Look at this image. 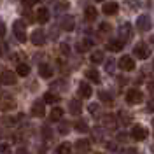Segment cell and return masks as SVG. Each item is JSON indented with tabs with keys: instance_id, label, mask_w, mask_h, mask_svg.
Wrapping results in <instances>:
<instances>
[{
	"instance_id": "cell-18",
	"label": "cell",
	"mask_w": 154,
	"mask_h": 154,
	"mask_svg": "<svg viewBox=\"0 0 154 154\" xmlns=\"http://www.w3.org/2000/svg\"><path fill=\"white\" fill-rule=\"evenodd\" d=\"M68 109H70V112H72L74 116H79L81 114V110H82V105H81L79 100H72L70 105H68Z\"/></svg>"
},
{
	"instance_id": "cell-42",
	"label": "cell",
	"mask_w": 154,
	"mask_h": 154,
	"mask_svg": "<svg viewBox=\"0 0 154 154\" xmlns=\"http://www.w3.org/2000/svg\"><path fill=\"white\" fill-rule=\"evenodd\" d=\"M95 154H100V152H95Z\"/></svg>"
},
{
	"instance_id": "cell-1",
	"label": "cell",
	"mask_w": 154,
	"mask_h": 154,
	"mask_svg": "<svg viewBox=\"0 0 154 154\" xmlns=\"http://www.w3.org/2000/svg\"><path fill=\"white\" fill-rule=\"evenodd\" d=\"M14 107H16V102L9 93H0V110L7 112V110H12Z\"/></svg>"
},
{
	"instance_id": "cell-14",
	"label": "cell",
	"mask_w": 154,
	"mask_h": 154,
	"mask_svg": "<svg viewBox=\"0 0 154 154\" xmlns=\"http://www.w3.org/2000/svg\"><path fill=\"white\" fill-rule=\"evenodd\" d=\"M38 74H40V77L48 79V77L53 75V68L49 67V65H46V63H40L38 65Z\"/></svg>"
},
{
	"instance_id": "cell-35",
	"label": "cell",
	"mask_w": 154,
	"mask_h": 154,
	"mask_svg": "<svg viewBox=\"0 0 154 154\" xmlns=\"http://www.w3.org/2000/svg\"><path fill=\"white\" fill-rule=\"evenodd\" d=\"M4 33H5V25H4V23L0 21V37H2Z\"/></svg>"
},
{
	"instance_id": "cell-21",
	"label": "cell",
	"mask_w": 154,
	"mask_h": 154,
	"mask_svg": "<svg viewBox=\"0 0 154 154\" xmlns=\"http://www.w3.org/2000/svg\"><path fill=\"white\" fill-rule=\"evenodd\" d=\"M86 77L89 81H93V82H100V74H98L96 70H93V68L86 70Z\"/></svg>"
},
{
	"instance_id": "cell-10",
	"label": "cell",
	"mask_w": 154,
	"mask_h": 154,
	"mask_svg": "<svg viewBox=\"0 0 154 154\" xmlns=\"http://www.w3.org/2000/svg\"><path fill=\"white\" fill-rule=\"evenodd\" d=\"M44 40H46V35H44L42 30H37V32L32 33V42H33V46H42Z\"/></svg>"
},
{
	"instance_id": "cell-25",
	"label": "cell",
	"mask_w": 154,
	"mask_h": 154,
	"mask_svg": "<svg viewBox=\"0 0 154 154\" xmlns=\"http://www.w3.org/2000/svg\"><path fill=\"white\" fill-rule=\"evenodd\" d=\"M44 102H48V103H56V102H60V96H58L56 93H46V95H44Z\"/></svg>"
},
{
	"instance_id": "cell-16",
	"label": "cell",
	"mask_w": 154,
	"mask_h": 154,
	"mask_svg": "<svg viewBox=\"0 0 154 154\" xmlns=\"http://www.w3.org/2000/svg\"><path fill=\"white\" fill-rule=\"evenodd\" d=\"M91 46H93V42H91L89 38H84V40H81V42L77 44V51H79V53H86V51L91 49Z\"/></svg>"
},
{
	"instance_id": "cell-30",
	"label": "cell",
	"mask_w": 154,
	"mask_h": 154,
	"mask_svg": "<svg viewBox=\"0 0 154 154\" xmlns=\"http://www.w3.org/2000/svg\"><path fill=\"white\" fill-rule=\"evenodd\" d=\"M100 98L103 100V103H107V105H110V103H112V98H110V96H107L105 93H100Z\"/></svg>"
},
{
	"instance_id": "cell-9",
	"label": "cell",
	"mask_w": 154,
	"mask_h": 154,
	"mask_svg": "<svg viewBox=\"0 0 154 154\" xmlns=\"http://www.w3.org/2000/svg\"><path fill=\"white\" fill-rule=\"evenodd\" d=\"M0 82L2 84H7V86L16 84V74H12V72H2L0 74Z\"/></svg>"
},
{
	"instance_id": "cell-38",
	"label": "cell",
	"mask_w": 154,
	"mask_h": 154,
	"mask_svg": "<svg viewBox=\"0 0 154 154\" xmlns=\"http://www.w3.org/2000/svg\"><path fill=\"white\" fill-rule=\"evenodd\" d=\"M18 154H30V152H26V151H23V149H19V151H18Z\"/></svg>"
},
{
	"instance_id": "cell-13",
	"label": "cell",
	"mask_w": 154,
	"mask_h": 154,
	"mask_svg": "<svg viewBox=\"0 0 154 154\" xmlns=\"http://www.w3.org/2000/svg\"><path fill=\"white\" fill-rule=\"evenodd\" d=\"M119 11V5L116 2H109V4H103V14L110 16V14H116Z\"/></svg>"
},
{
	"instance_id": "cell-37",
	"label": "cell",
	"mask_w": 154,
	"mask_h": 154,
	"mask_svg": "<svg viewBox=\"0 0 154 154\" xmlns=\"http://www.w3.org/2000/svg\"><path fill=\"white\" fill-rule=\"evenodd\" d=\"M149 91H151V93H154V82H151V84H149Z\"/></svg>"
},
{
	"instance_id": "cell-34",
	"label": "cell",
	"mask_w": 154,
	"mask_h": 154,
	"mask_svg": "<svg viewBox=\"0 0 154 154\" xmlns=\"http://www.w3.org/2000/svg\"><path fill=\"white\" fill-rule=\"evenodd\" d=\"M96 110H98V105H95V103H93V105H89V112H91V114H95Z\"/></svg>"
},
{
	"instance_id": "cell-19",
	"label": "cell",
	"mask_w": 154,
	"mask_h": 154,
	"mask_svg": "<svg viewBox=\"0 0 154 154\" xmlns=\"http://www.w3.org/2000/svg\"><path fill=\"white\" fill-rule=\"evenodd\" d=\"M123 48H125V46H123V40H112V42H109V46H107L109 51H114V53L121 51Z\"/></svg>"
},
{
	"instance_id": "cell-12",
	"label": "cell",
	"mask_w": 154,
	"mask_h": 154,
	"mask_svg": "<svg viewBox=\"0 0 154 154\" xmlns=\"http://www.w3.org/2000/svg\"><path fill=\"white\" fill-rule=\"evenodd\" d=\"M35 18H37L38 23H48L49 21V11L44 9V7H40V9L35 12Z\"/></svg>"
},
{
	"instance_id": "cell-20",
	"label": "cell",
	"mask_w": 154,
	"mask_h": 154,
	"mask_svg": "<svg viewBox=\"0 0 154 154\" xmlns=\"http://www.w3.org/2000/svg\"><path fill=\"white\" fill-rule=\"evenodd\" d=\"M16 74L21 77H26L30 74V67L28 65H25V63H19L18 67H16Z\"/></svg>"
},
{
	"instance_id": "cell-33",
	"label": "cell",
	"mask_w": 154,
	"mask_h": 154,
	"mask_svg": "<svg viewBox=\"0 0 154 154\" xmlns=\"http://www.w3.org/2000/svg\"><path fill=\"white\" fill-rule=\"evenodd\" d=\"M40 0H25V4H26V7H32L33 4H38Z\"/></svg>"
},
{
	"instance_id": "cell-5",
	"label": "cell",
	"mask_w": 154,
	"mask_h": 154,
	"mask_svg": "<svg viewBox=\"0 0 154 154\" xmlns=\"http://www.w3.org/2000/svg\"><path fill=\"white\" fill-rule=\"evenodd\" d=\"M119 68L125 70V72H131L135 68V60L131 56H123L119 60Z\"/></svg>"
},
{
	"instance_id": "cell-17",
	"label": "cell",
	"mask_w": 154,
	"mask_h": 154,
	"mask_svg": "<svg viewBox=\"0 0 154 154\" xmlns=\"http://www.w3.org/2000/svg\"><path fill=\"white\" fill-rule=\"evenodd\" d=\"M51 121H61V117H63V109L61 107H54V109H51Z\"/></svg>"
},
{
	"instance_id": "cell-39",
	"label": "cell",
	"mask_w": 154,
	"mask_h": 154,
	"mask_svg": "<svg viewBox=\"0 0 154 154\" xmlns=\"http://www.w3.org/2000/svg\"><path fill=\"white\" fill-rule=\"evenodd\" d=\"M151 151H152V152H154V145H152V147H151Z\"/></svg>"
},
{
	"instance_id": "cell-36",
	"label": "cell",
	"mask_w": 154,
	"mask_h": 154,
	"mask_svg": "<svg viewBox=\"0 0 154 154\" xmlns=\"http://www.w3.org/2000/svg\"><path fill=\"white\" fill-rule=\"evenodd\" d=\"M61 53H68V46H67V44H63V46H61Z\"/></svg>"
},
{
	"instance_id": "cell-3",
	"label": "cell",
	"mask_w": 154,
	"mask_h": 154,
	"mask_svg": "<svg viewBox=\"0 0 154 154\" xmlns=\"http://www.w3.org/2000/svg\"><path fill=\"white\" fill-rule=\"evenodd\" d=\"M12 30H14V35H16V38H18L19 42H25V40H26V32H25L23 21H14Z\"/></svg>"
},
{
	"instance_id": "cell-41",
	"label": "cell",
	"mask_w": 154,
	"mask_h": 154,
	"mask_svg": "<svg viewBox=\"0 0 154 154\" xmlns=\"http://www.w3.org/2000/svg\"><path fill=\"white\" fill-rule=\"evenodd\" d=\"M0 54H2V49H0Z\"/></svg>"
},
{
	"instance_id": "cell-23",
	"label": "cell",
	"mask_w": 154,
	"mask_h": 154,
	"mask_svg": "<svg viewBox=\"0 0 154 154\" xmlns=\"http://www.w3.org/2000/svg\"><path fill=\"white\" fill-rule=\"evenodd\" d=\"M130 30H131V26H130L128 23H126L125 26H121V40H123V42L130 38V35H131V33H130Z\"/></svg>"
},
{
	"instance_id": "cell-24",
	"label": "cell",
	"mask_w": 154,
	"mask_h": 154,
	"mask_svg": "<svg viewBox=\"0 0 154 154\" xmlns=\"http://www.w3.org/2000/svg\"><path fill=\"white\" fill-rule=\"evenodd\" d=\"M75 130L79 131V133H86V131H89V126H88L86 121H77L75 123Z\"/></svg>"
},
{
	"instance_id": "cell-29",
	"label": "cell",
	"mask_w": 154,
	"mask_h": 154,
	"mask_svg": "<svg viewBox=\"0 0 154 154\" xmlns=\"http://www.w3.org/2000/svg\"><path fill=\"white\" fill-rule=\"evenodd\" d=\"M0 154H11V144H0Z\"/></svg>"
},
{
	"instance_id": "cell-11",
	"label": "cell",
	"mask_w": 154,
	"mask_h": 154,
	"mask_svg": "<svg viewBox=\"0 0 154 154\" xmlns=\"http://www.w3.org/2000/svg\"><path fill=\"white\" fill-rule=\"evenodd\" d=\"M79 95L82 96V98H89V96L93 95V89H91V86L88 82H81L79 84Z\"/></svg>"
},
{
	"instance_id": "cell-4",
	"label": "cell",
	"mask_w": 154,
	"mask_h": 154,
	"mask_svg": "<svg viewBox=\"0 0 154 154\" xmlns=\"http://www.w3.org/2000/svg\"><path fill=\"white\" fill-rule=\"evenodd\" d=\"M131 137H133L135 140H145L147 138V130L142 125H135L131 128Z\"/></svg>"
},
{
	"instance_id": "cell-28",
	"label": "cell",
	"mask_w": 154,
	"mask_h": 154,
	"mask_svg": "<svg viewBox=\"0 0 154 154\" xmlns=\"http://www.w3.org/2000/svg\"><path fill=\"white\" fill-rule=\"evenodd\" d=\"M58 154H70V145L68 144H60V147H58Z\"/></svg>"
},
{
	"instance_id": "cell-32",
	"label": "cell",
	"mask_w": 154,
	"mask_h": 154,
	"mask_svg": "<svg viewBox=\"0 0 154 154\" xmlns=\"http://www.w3.org/2000/svg\"><path fill=\"white\" fill-rule=\"evenodd\" d=\"M100 30H102V32H110V25H109V23H103V25L100 26Z\"/></svg>"
},
{
	"instance_id": "cell-2",
	"label": "cell",
	"mask_w": 154,
	"mask_h": 154,
	"mask_svg": "<svg viewBox=\"0 0 154 154\" xmlns=\"http://www.w3.org/2000/svg\"><path fill=\"white\" fill-rule=\"evenodd\" d=\"M126 102H128L130 105H138V103H142V102H144L142 91H140V89H130V91L126 93Z\"/></svg>"
},
{
	"instance_id": "cell-15",
	"label": "cell",
	"mask_w": 154,
	"mask_h": 154,
	"mask_svg": "<svg viewBox=\"0 0 154 154\" xmlns=\"http://www.w3.org/2000/svg\"><path fill=\"white\" fill-rule=\"evenodd\" d=\"M61 28L65 30V32H72L74 30V18L72 16H65V18L61 19Z\"/></svg>"
},
{
	"instance_id": "cell-6",
	"label": "cell",
	"mask_w": 154,
	"mask_h": 154,
	"mask_svg": "<svg viewBox=\"0 0 154 154\" xmlns=\"http://www.w3.org/2000/svg\"><path fill=\"white\" fill-rule=\"evenodd\" d=\"M133 53H135V56L138 58V60H147L149 58V48L145 46V44H137L135 46V49H133Z\"/></svg>"
},
{
	"instance_id": "cell-27",
	"label": "cell",
	"mask_w": 154,
	"mask_h": 154,
	"mask_svg": "<svg viewBox=\"0 0 154 154\" xmlns=\"http://www.w3.org/2000/svg\"><path fill=\"white\" fill-rule=\"evenodd\" d=\"M75 147L79 151H88L89 149V140H79V142H75Z\"/></svg>"
},
{
	"instance_id": "cell-22",
	"label": "cell",
	"mask_w": 154,
	"mask_h": 154,
	"mask_svg": "<svg viewBox=\"0 0 154 154\" xmlns=\"http://www.w3.org/2000/svg\"><path fill=\"white\" fill-rule=\"evenodd\" d=\"M89 60H91V63L98 65V63H102V61H103V53H102V51H95V53L91 54Z\"/></svg>"
},
{
	"instance_id": "cell-26",
	"label": "cell",
	"mask_w": 154,
	"mask_h": 154,
	"mask_svg": "<svg viewBox=\"0 0 154 154\" xmlns=\"http://www.w3.org/2000/svg\"><path fill=\"white\" fill-rule=\"evenodd\" d=\"M84 14H86V19H89V21H91V19L96 18V14H98V12H96V9L93 7V5H89V7H86Z\"/></svg>"
},
{
	"instance_id": "cell-8",
	"label": "cell",
	"mask_w": 154,
	"mask_h": 154,
	"mask_svg": "<svg viewBox=\"0 0 154 154\" xmlns=\"http://www.w3.org/2000/svg\"><path fill=\"white\" fill-rule=\"evenodd\" d=\"M137 28L140 30V32H147V30L151 28V18L149 16H140V18L137 19Z\"/></svg>"
},
{
	"instance_id": "cell-40",
	"label": "cell",
	"mask_w": 154,
	"mask_h": 154,
	"mask_svg": "<svg viewBox=\"0 0 154 154\" xmlns=\"http://www.w3.org/2000/svg\"><path fill=\"white\" fill-rule=\"evenodd\" d=\"M96 2H103V0H96Z\"/></svg>"
},
{
	"instance_id": "cell-7",
	"label": "cell",
	"mask_w": 154,
	"mask_h": 154,
	"mask_svg": "<svg viewBox=\"0 0 154 154\" xmlns=\"http://www.w3.org/2000/svg\"><path fill=\"white\" fill-rule=\"evenodd\" d=\"M46 102H35L33 105H32V116H35V117H42V116L46 114V105H44Z\"/></svg>"
},
{
	"instance_id": "cell-31",
	"label": "cell",
	"mask_w": 154,
	"mask_h": 154,
	"mask_svg": "<svg viewBox=\"0 0 154 154\" xmlns=\"http://www.w3.org/2000/svg\"><path fill=\"white\" fill-rule=\"evenodd\" d=\"M23 14H25V16H26V18H28V21H30V23H33V21H35V19H37V18H33V14H32V12H30V9L23 11Z\"/></svg>"
}]
</instances>
